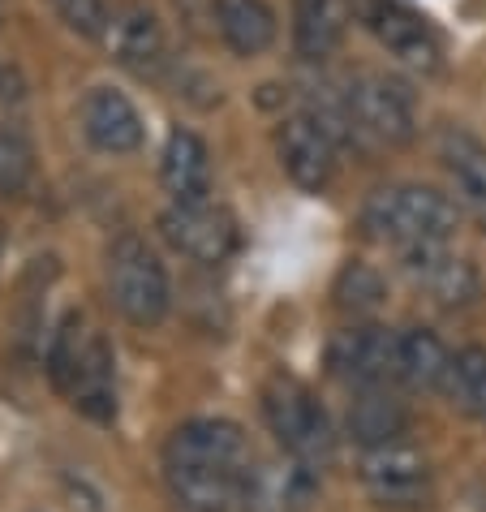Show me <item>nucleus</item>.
I'll use <instances>...</instances> for the list:
<instances>
[{"label":"nucleus","mask_w":486,"mask_h":512,"mask_svg":"<svg viewBox=\"0 0 486 512\" xmlns=\"http://www.w3.org/2000/svg\"><path fill=\"white\" fill-rule=\"evenodd\" d=\"M164 461L228 469V474H250V444H246V431L228 418H190L168 435Z\"/></svg>","instance_id":"nucleus-11"},{"label":"nucleus","mask_w":486,"mask_h":512,"mask_svg":"<svg viewBox=\"0 0 486 512\" xmlns=\"http://www.w3.org/2000/svg\"><path fill=\"white\" fill-rule=\"evenodd\" d=\"M160 177L173 203H203L211 194V155L203 138L190 130H173L160 155Z\"/></svg>","instance_id":"nucleus-17"},{"label":"nucleus","mask_w":486,"mask_h":512,"mask_svg":"<svg viewBox=\"0 0 486 512\" xmlns=\"http://www.w3.org/2000/svg\"><path fill=\"white\" fill-rule=\"evenodd\" d=\"M327 366L353 392L400 383V332L379 323H353L327 345Z\"/></svg>","instance_id":"nucleus-6"},{"label":"nucleus","mask_w":486,"mask_h":512,"mask_svg":"<svg viewBox=\"0 0 486 512\" xmlns=\"http://www.w3.org/2000/svg\"><path fill=\"white\" fill-rule=\"evenodd\" d=\"M448 396L465 418L486 422V349L482 345H465L452 358V379H448Z\"/></svg>","instance_id":"nucleus-23"},{"label":"nucleus","mask_w":486,"mask_h":512,"mask_svg":"<svg viewBox=\"0 0 486 512\" xmlns=\"http://www.w3.org/2000/svg\"><path fill=\"white\" fill-rule=\"evenodd\" d=\"M35 177V151L31 142L13 130H0V194L13 198L31 186Z\"/></svg>","instance_id":"nucleus-24"},{"label":"nucleus","mask_w":486,"mask_h":512,"mask_svg":"<svg viewBox=\"0 0 486 512\" xmlns=\"http://www.w3.org/2000/svg\"><path fill=\"white\" fill-rule=\"evenodd\" d=\"M349 435L362 448H383V444H400L409 435V409L396 401L392 388H370L357 392L349 405Z\"/></svg>","instance_id":"nucleus-19"},{"label":"nucleus","mask_w":486,"mask_h":512,"mask_svg":"<svg viewBox=\"0 0 486 512\" xmlns=\"http://www.w3.org/2000/svg\"><path fill=\"white\" fill-rule=\"evenodd\" d=\"M439 164L452 177L456 198L486 220V142L461 130V125H448L439 134Z\"/></svg>","instance_id":"nucleus-16"},{"label":"nucleus","mask_w":486,"mask_h":512,"mask_svg":"<svg viewBox=\"0 0 486 512\" xmlns=\"http://www.w3.org/2000/svg\"><path fill=\"white\" fill-rule=\"evenodd\" d=\"M276 151H280V164L289 181L306 194H323L336 177V138L323 130L310 112H293V117L280 121V134H276Z\"/></svg>","instance_id":"nucleus-10"},{"label":"nucleus","mask_w":486,"mask_h":512,"mask_svg":"<svg viewBox=\"0 0 486 512\" xmlns=\"http://www.w3.org/2000/svg\"><path fill=\"white\" fill-rule=\"evenodd\" d=\"M357 478H362L366 495L379 508H422L431 500V461L418 448L400 444H383V448H362L357 461Z\"/></svg>","instance_id":"nucleus-8"},{"label":"nucleus","mask_w":486,"mask_h":512,"mask_svg":"<svg viewBox=\"0 0 486 512\" xmlns=\"http://www.w3.org/2000/svg\"><path fill=\"white\" fill-rule=\"evenodd\" d=\"M82 138L104 155H130L142 147V117L134 99L117 87H91L78 108Z\"/></svg>","instance_id":"nucleus-13"},{"label":"nucleus","mask_w":486,"mask_h":512,"mask_svg":"<svg viewBox=\"0 0 486 512\" xmlns=\"http://www.w3.org/2000/svg\"><path fill=\"white\" fill-rule=\"evenodd\" d=\"M461 211L448 194L431 186H383L362 203V229L383 246H413V241H452Z\"/></svg>","instance_id":"nucleus-2"},{"label":"nucleus","mask_w":486,"mask_h":512,"mask_svg":"<svg viewBox=\"0 0 486 512\" xmlns=\"http://www.w3.org/2000/svg\"><path fill=\"white\" fill-rule=\"evenodd\" d=\"M482 512H486V495H482Z\"/></svg>","instance_id":"nucleus-28"},{"label":"nucleus","mask_w":486,"mask_h":512,"mask_svg":"<svg viewBox=\"0 0 486 512\" xmlns=\"http://www.w3.org/2000/svg\"><path fill=\"white\" fill-rule=\"evenodd\" d=\"M216 26L237 56H263L276 44V13L267 0H216Z\"/></svg>","instance_id":"nucleus-20"},{"label":"nucleus","mask_w":486,"mask_h":512,"mask_svg":"<svg viewBox=\"0 0 486 512\" xmlns=\"http://www.w3.org/2000/svg\"><path fill=\"white\" fill-rule=\"evenodd\" d=\"M26 99V82H22V74L13 65H5L0 61V108H18Z\"/></svg>","instance_id":"nucleus-26"},{"label":"nucleus","mask_w":486,"mask_h":512,"mask_svg":"<svg viewBox=\"0 0 486 512\" xmlns=\"http://www.w3.org/2000/svg\"><path fill=\"white\" fill-rule=\"evenodd\" d=\"M362 147H405L418 134V112L405 82L388 74H357L345 87Z\"/></svg>","instance_id":"nucleus-5"},{"label":"nucleus","mask_w":486,"mask_h":512,"mask_svg":"<svg viewBox=\"0 0 486 512\" xmlns=\"http://www.w3.org/2000/svg\"><path fill=\"white\" fill-rule=\"evenodd\" d=\"M383 302H388V284H383V276L370 263L349 259L336 272V280H332V306L345 319H353V323L375 319L383 310Z\"/></svg>","instance_id":"nucleus-22"},{"label":"nucleus","mask_w":486,"mask_h":512,"mask_svg":"<svg viewBox=\"0 0 486 512\" xmlns=\"http://www.w3.org/2000/svg\"><path fill=\"white\" fill-rule=\"evenodd\" d=\"M340 5L336 0H293V48L302 61H323L340 44Z\"/></svg>","instance_id":"nucleus-21"},{"label":"nucleus","mask_w":486,"mask_h":512,"mask_svg":"<svg viewBox=\"0 0 486 512\" xmlns=\"http://www.w3.org/2000/svg\"><path fill=\"white\" fill-rule=\"evenodd\" d=\"M263 418L271 426V435H276V444L293 461L323 469L336 457V426L327 418V409L319 405V396L302 379L271 375L263 388Z\"/></svg>","instance_id":"nucleus-3"},{"label":"nucleus","mask_w":486,"mask_h":512,"mask_svg":"<svg viewBox=\"0 0 486 512\" xmlns=\"http://www.w3.org/2000/svg\"><path fill=\"white\" fill-rule=\"evenodd\" d=\"M48 375L56 392L69 396V405L82 409L95 422L117 418V358H112L108 340L91 332L87 319L65 315L61 327L52 332L48 345Z\"/></svg>","instance_id":"nucleus-1"},{"label":"nucleus","mask_w":486,"mask_h":512,"mask_svg":"<svg viewBox=\"0 0 486 512\" xmlns=\"http://www.w3.org/2000/svg\"><path fill=\"white\" fill-rule=\"evenodd\" d=\"M456 353L443 345L431 327H405L400 332V383L413 392H448Z\"/></svg>","instance_id":"nucleus-18"},{"label":"nucleus","mask_w":486,"mask_h":512,"mask_svg":"<svg viewBox=\"0 0 486 512\" xmlns=\"http://www.w3.org/2000/svg\"><path fill=\"white\" fill-rule=\"evenodd\" d=\"M104 280H108V302L117 315L134 327H155L164 323L168 306H173V289H168V272L147 241L134 233H121L108 246L104 259Z\"/></svg>","instance_id":"nucleus-4"},{"label":"nucleus","mask_w":486,"mask_h":512,"mask_svg":"<svg viewBox=\"0 0 486 512\" xmlns=\"http://www.w3.org/2000/svg\"><path fill=\"white\" fill-rule=\"evenodd\" d=\"M0 250H5V237H0Z\"/></svg>","instance_id":"nucleus-29"},{"label":"nucleus","mask_w":486,"mask_h":512,"mask_svg":"<svg viewBox=\"0 0 486 512\" xmlns=\"http://www.w3.org/2000/svg\"><path fill=\"white\" fill-rule=\"evenodd\" d=\"M357 18L396 61H405L409 69H422V74L439 69V39L418 13L400 9L396 0H357Z\"/></svg>","instance_id":"nucleus-12"},{"label":"nucleus","mask_w":486,"mask_h":512,"mask_svg":"<svg viewBox=\"0 0 486 512\" xmlns=\"http://www.w3.org/2000/svg\"><path fill=\"white\" fill-rule=\"evenodd\" d=\"M56 13L69 31L87 35V39H104L112 13H108V0H52Z\"/></svg>","instance_id":"nucleus-25"},{"label":"nucleus","mask_w":486,"mask_h":512,"mask_svg":"<svg viewBox=\"0 0 486 512\" xmlns=\"http://www.w3.org/2000/svg\"><path fill=\"white\" fill-rule=\"evenodd\" d=\"M0 22H5V0H0Z\"/></svg>","instance_id":"nucleus-27"},{"label":"nucleus","mask_w":486,"mask_h":512,"mask_svg":"<svg viewBox=\"0 0 486 512\" xmlns=\"http://www.w3.org/2000/svg\"><path fill=\"white\" fill-rule=\"evenodd\" d=\"M104 44L112 52V61L125 65L138 78H160V69L168 65L164 31H160V22H155V13L142 9V5L112 13V22L104 31Z\"/></svg>","instance_id":"nucleus-14"},{"label":"nucleus","mask_w":486,"mask_h":512,"mask_svg":"<svg viewBox=\"0 0 486 512\" xmlns=\"http://www.w3.org/2000/svg\"><path fill=\"white\" fill-rule=\"evenodd\" d=\"M164 482L185 512H233L241 508V491H246V474L185 461H164Z\"/></svg>","instance_id":"nucleus-15"},{"label":"nucleus","mask_w":486,"mask_h":512,"mask_svg":"<svg viewBox=\"0 0 486 512\" xmlns=\"http://www.w3.org/2000/svg\"><path fill=\"white\" fill-rule=\"evenodd\" d=\"M396 259L413 289H422L439 310H469L482 297L478 267L465 254H452L448 241H413L396 250Z\"/></svg>","instance_id":"nucleus-7"},{"label":"nucleus","mask_w":486,"mask_h":512,"mask_svg":"<svg viewBox=\"0 0 486 512\" xmlns=\"http://www.w3.org/2000/svg\"><path fill=\"white\" fill-rule=\"evenodd\" d=\"M160 233L177 254H185L190 263L220 267L237 254V220L224 207H216L211 198L203 203H173L160 216Z\"/></svg>","instance_id":"nucleus-9"}]
</instances>
